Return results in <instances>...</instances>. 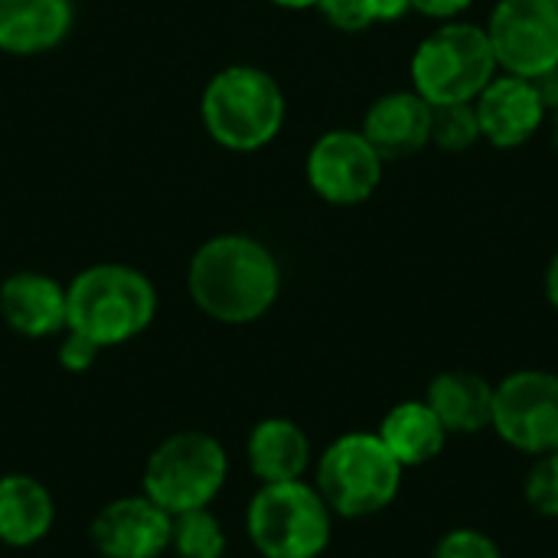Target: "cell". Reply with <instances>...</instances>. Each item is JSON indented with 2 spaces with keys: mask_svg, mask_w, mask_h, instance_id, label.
Listing matches in <instances>:
<instances>
[{
  "mask_svg": "<svg viewBox=\"0 0 558 558\" xmlns=\"http://www.w3.org/2000/svg\"><path fill=\"white\" fill-rule=\"evenodd\" d=\"M376 435L402 468H422L435 461L448 441V428L428 402H399L389 409Z\"/></svg>",
  "mask_w": 558,
  "mask_h": 558,
  "instance_id": "cell-19",
  "label": "cell"
},
{
  "mask_svg": "<svg viewBox=\"0 0 558 558\" xmlns=\"http://www.w3.org/2000/svg\"><path fill=\"white\" fill-rule=\"evenodd\" d=\"M360 134L383 160L415 157L432 141V105L418 92H389L373 101Z\"/></svg>",
  "mask_w": 558,
  "mask_h": 558,
  "instance_id": "cell-13",
  "label": "cell"
},
{
  "mask_svg": "<svg viewBox=\"0 0 558 558\" xmlns=\"http://www.w3.org/2000/svg\"><path fill=\"white\" fill-rule=\"evenodd\" d=\"M481 137L474 101L432 105V141L445 150H468Z\"/></svg>",
  "mask_w": 558,
  "mask_h": 558,
  "instance_id": "cell-22",
  "label": "cell"
},
{
  "mask_svg": "<svg viewBox=\"0 0 558 558\" xmlns=\"http://www.w3.org/2000/svg\"><path fill=\"white\" fill-rule=\"evenodd\" d=\"M435 558H504L497 543L481 530H451L435 546Z\"/></svg>",
  "mask_w": 558,
  "mask_h": 558,
  "instance_id": "cell-24",
  "label": "cell"
},
{
  "mask_svg": "<svg viewBox=\"0 0 558 558\" xmlns=\"http://www.w3.org/2000/svg\"><path fill=\"white\" fill-rule=\"evenodd\" d=\"M307 180L327 203L353 206L383 183V157L356 131H330L307 154Z\"/></svg>",
  "mask_w": 558,
  "mask_h": 558,
  "instance_id": "cell-10",
  "label": "cell"
},
{
  "mask_svg": "<svg viewBox=\"0 0 558 558\" xmlns=\"http://www.w3.org/2000/svg\"><path fill=\"white\" fill-rule=\"evenodd\" d=\"M490 428L523 454L558 451V376L546 369H520L494 386Z\"/></svg>",
  "mask_w": 558,
  "mask_h": 558,
  "instance_id": "cell-8",
  "label": "cell"
},
{
  "mask_svg": "<svg viewBox=\"0 0 558 558\" xmlns=\"http://www.w3.org/2000/svg\"><path fill=\"white\" fill-rule=\"evenodd\" d=\"M530 82H533L539 101L546 105V111H558V65L556 69H549V72H539V75L530 78Z\"/></svg>",
  "mask_w": 558,
  "mask_h": 558,
  "instance_id": "cell-27",
  "label": "cell"
},
{
  "mask_svg": "<svg viewBox=\"0 0 558 558\" xmlns=\"http://www.w3.org/2000/svg\"><path fill=\"white\" fill-rule=\"evenodd\" d=\"M69 0H0V49L43 52L69 33Z\"/></svg>",
  "mask_w": 558,
  "mask_h": 558,
  "instance_id": "cell-18",
  "label": "cell"
},
{
  "mask_svg": "<svg viewBox=\"0 0 558 558\" xmlns=\"http://www.w3.org/2000/svg\"><path fill=\"white\" fill-rule=\"evenodd\" d=\"M65 330L95 340L101 350L144 333L157 314L154 284L124 265H95L65 288Z\"/></svg>",
  "mask_w": 558,
  "mask_h": 558,
  "instance_id": "cell-2",
  "label": "cell"
},
{
  "mask_svg": "<svg viewBox=\"0 0 558 558\" xmlns=\"http://www.w3.org/2000/svg\"><path fill=\"white\" fill-rule=\"evenodd\" d=\"M546 298L558 311V255L549 262V271H546Z\"/></svg>",
  "mask_w": 558,
  "mask_h": 558,
  "instance_id": "cell-28",
  "label": "cell"
},
{
  "mask_svg": "<svg viewBox=\"0 0 558 558\" xmlns=\"http://www.w3.org/2000/svg\"><path fill=\"white\" fill-rule=\"evenodd\" d=\"M245 533L265 558H317L330 546L333 513L314 484H262L248 504Z\"/></svg>",
  "mask_w": 558,
  "mask_h": 558,
  "instance_id": "cell-4",
  "label": "cell"
},
{
  "mask_svg": "<svg viewBox=\"0 0 558 558\" xmlns=\"http://www.w3.org/2000/svg\"><path fill=\"white\" fill-rule=\"evenodd\" d=\"M497 69L536 78L558 65V7L553 0H500L484 26Z\"/></svg>",
  "mask_w": 558,
  "mask_h": 558,
  "instance_id": "cell-9",
  "label": "cell"
},
{
  "mask_svg": "<svg viewBox=\"0 0 558 558\" xmlns=\"http://www.w3.org/2000/svg\"><path fill=\"white\" fill-rule=\"evenodd\" d=\"M56 523V500L29 474L0 477V543L10 549H29L49 536Z\"/></svg>",
  "mask_w": 558,
  "mask_h": 558,
  "instance_id": "cell-16",
  "label": "cell"
},
{
  "mask_svg": "<svg viewBox=\"0 0 558 558\" xmlns=\"http://www.w3.org/2000/svg\"><path fill=\"white\" fill-rule=\"evenodd\" d=\"M425 402L448 432L474 435L494 422V386L471 369H448L432 379Z\"/></svg>",
  "mask_w": 558,
  "mask_h": 558,
  "instance_id": "cell-17",
  "label": "cell"
},
{
  "mask_svg": "<svg viewBox=\"0 0 558 558\" xmlns=\"http://www.w3.org/2000/svg\"><path fill=\"white\" fill-rule=\"evenodd\" d=\"M98 353H101V347H98L95 340H88V337L69 330L65 340H62V347H59V363H62L69 373H85V369L98 360Z\"/></svg>",
  "mask_w": 558,
  "mask_h": 558,
  "instance_id": "cell-25",
  "label": "cell"
},
{
  "mask_svg": "<svg viewBox=\"0 0 558 558\" xmlns=\"http://www.w3.org/2000/svg\"><path fill=\"white\" fill-rule=\"evenodd\" d=\"M412 10L425 13V16H438V20H451L458 16L461 10L471 7V0H409Z\"/></svg>",
  "mask_w": 558,
  "mask_h": 558,
  "instance_id": "cell-26",
  "label": "cell"
},
{
  "mask_svg": "<svg viewBox=\"0 0 558 558\" xmlns=\"http://www.w3.org/2000/svg\"><path fill=\"white\" fill-rule=\"evenodd\" d=\"M0 317L7 320L10 330L23 337H52L69 324L65 291L59 288V281L46 275L20 271L7 278L0 288Z\"/></svg>",
  "mask_w": 558,
  "mask_h": 558,
  "instance_id": "cell-14",
  "label": "cell"
},
{
  "mask_svg": "<svg viewBox=\"0 0 558 558\" xmlns=\"http://www.w3.org/2000/svg\"><path fill=\"white\" fill-rule=\"evenodd\" d=\"M88 536L105 558H160L170 549L173 517L147 494L118 497L95 513Z\"/></svg>",
  "mask_w": 558,
  "mask_h": 558,
  "instance_id": "cell-11",
  "label": "cell"
},
{
  "mask_svg": "<svg viewBox=\"0 0 558 558\" xmlns=\"http://www.w3.org/2000/svg\"><path fill=\"white\" fill-rule=\"evenodd\" d=\"M206 131L232 150L268 144L284 121V95L278 82L252 65L222 69L203 95Z\"/></svg>",
  "mask_w": 558,
  "mask_h": 558,
  "instance_id": "cell-6",
  "label": "cell"
},
{
  "mask_svg": "<svg viewBox=\"0 0 558 558\" xmlns=\"http://www.w3.org/2000/svg\"><path fill=\"white\" fill-rule=\"evenodd\" d=\"M317 7L337 29L347 33H360L376 20H399L405 10H412L409 0H320Z\"/></svg>",
  "mask_w": 558,
  "mask_h": 558,
  "instance_id": "cell-21",
  "label": "cell"
},
{
  "mask_svg": "<svg viewBox=\"0 0 558 558\" xmlns=\"http://www.w3.org/2000/svg\"><path fill=\"white\" fill-rule=\"evenodd\" d=\"M553 3H556V7H558V0H553Z\"/></svg>",
  "mask_w": 558,
  "mask_h": 558,
  "instance_id": "cell-31",
  "label": "cell"
},
{
  "mask_svg": "<svg viewBox=\"0 0 558 558\" xmlns=\"http://www.w3.org/2000/svg\"><path fill=\"white\" fill-rule=\"evenodd\" d=\"M497 75L494 46L477 23H445L422 39L412 59L415 92L428 105L474 101Z\"/></svg>",
  "mask_w": 558,
  "mask_h": 558,
  "instance_id": "cell-7",
  "label": "cell"
},
{
  "mask_svg": "<svg viewBox=\"0 0 558 558\" xmlns=\"http://www.w3.org/2000/svg\"><path fill=\"white\" fill-rule=\"evenodd\" d=\"M170 549L177 558H226L229 539L222 523L206 510H190L173 517V536H170Z\"/></svg>",
  "mask_w": 558,
  "mask_h": 558,
  "instance_id": "cell-20",
  "label": "cell"
},
{
  "mask_svg": "<svg viewBox=\"0 0 558 558\" xmlns=\"http://www.w3.org/2000/svg\"><path fill=\"white\" fill-rule=\"evenodd\" d=\"M275 255L248 235H219L190 262V294L219 324H252L278 301Z\"/></svg>",
  "mask_w": 558,
  "mask_h": 558,
  "instance_id": "cell-1",
  "label": "cell"
},
{
  "mask_svg": "<svg viewBox=\"0 0 558 558\" xmlns=\"http://www.w3.org/2000/svg\"><path fill=\"white\" fill-rule=\"evenodd\" d=\"M402 464L379 435L350 432L337 438L317 461V490L333 517L366 520L383 513L402 487Z\"/></svg>",
  "mask_w": 558,
  "mask_h": 558,
  "instance_id": "cell-3",
  "label": "cell"
},
{
  "mask_svg": "<svg viewBox=\"0 0 558 558\" xmlns=\"http://www.w3.org/2000/svg\"><path fill=\"white\" fill-rule=\"evenodd\" d=\"M474 111L481 137H487L494 147L526 144L546 118V105L539 101L533 82L510 72L487 82V88L474 98Z\"/></svg>",
  "mask_w": 558,
  "mask_h": 558,
  "instance_id": "cell-12",
  "label": "cell"
},
{
  "mask_svg": "<svg viewBox=\"0 0 558 558\" xmlns=\"http://www.w3.org/2000/svg\"><path fill=\"white\" fill-rule=\"evenodd\" d=\"M229 477L226 448L206 432H177L163 438L144 464V494L170 517L206 510Z\"/></svg>",
  "mask_w": 558,
  "mask_h": 558,
  "instance_id": "cell-5",
  "label": "cell"
},
{
  "mask_svg": "<svg viewBox=\"0 0 558 558\" xmlns=\"http://www.w3.org/2000/svg\"><path fill=\"white\" fill-rule=\"evenodd\" d=\"M526 500L539 517L558 520V451L543 454L526 477Z\"/></svg>",
  "mask_w": 558,
  "mask_h": 558,
  "instance_id": "cell-23",
  "label": "cell"
},
{
  "mask_svg": "<svg viewBox=\"0 0 558 558\" xmlns=\"http://www.w3.org/2000/svg\"><path fill=\"white\" fill-rule=\"evenodd\" d=\"M556 147H558V111H556Z\"/></svg>",
  "mask_w": 558,
  "mask_h": 558,
  "instance_id": "cell-30",
  "label": "cell"
},
{
  "mask_svg": "<svg viewBox=\"0 0 558 558\" xmlns=\"http://www.w3.org/2000/svg\"><path fill=\"white\" fill-rule=\"evenodd\" d=\"M278 7H288V10H304V7H317L320 0H271Z\"/></svg>",
  "mask_w": 558,
  "mask_h": 558,
  "instance_id": "cell-29",
  "label": "cell"
},
{
  "mask_svg": "<svg viewBox=\"0 0 558 558\" xmlns=\"http://www.w3.org/2000/svg\"><path fill=\"white\" fill-rule=\"evenodd\" d=\"M245 458L262 484L304 481L311 468V441L291 418H265L245 441Z\"/></svg>",
  "mask_w": 558,
  "mask_h": 558,
  "instance_id": "cell-15",
  "label": "cell"
}]
</instances>
